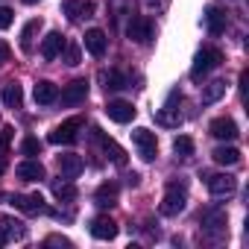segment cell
<instances>
[{"label": "cell", "instance_id": "1", "mask_svg": "<svg viewBox=\"0 0 249 249\" xmlns=\"http://www.w3.org/2000/svg\"><path fill=\"white\" fill-rule=\"evenodd\" d=\"M188 205V188L185 182H167V191H164V199H161V214L164 217H176L182 214Z\"/></svg>", "mask_w": 249, "mask_h": 249}, {"label": "cell", "instance_id": "2", "mask_svg": "<svg viewBox=\"0 0 249 249\" xmlns=\"http://www.w3.org/2000/svg\"><path fill=\"white\" fill-rule=\"evenodd\" d=\"M223 65V53L217 50V47H202L199 53H196V59H194V68H191V79H202V76H208L214 68H220Z\"/></svg>", "mask_w": 249, "mask_h": 249}, {"label": "cell", "instance_id": "3", "mask_svg": "<svg viewBox=\"0 0 249 249\" xmlns=\"http://www.w3.org/2000/svg\"><path fill=\"white\" fill-rule=\"evenodd\" d=\"M226 211L220 208V205H208L202 214H199V223H202V231H208L211 237H220V234H226Z\"/></svg>", "mask_w": 249, "mask_h": 249}, {"label": "cell", "instance_id": "4", "mask_svg": "<svg viewBox=\"0 0 249 249\" xmlns=\"http://www.w3.org/2000/svg\"><path fill=\"white\" fill-rule=\"evenodd\" d=\"M132 144L138 147V156H141L144 161H153V159H156V153H159L156 132H150V129H144V126H138V129L132 132Z\"/></svg>", "mask_w": 249, "mask_h": 249}, {"label": "cell", "instance_id": "5", "mask_svg": "<svg viewBox=\"0 0 249 249\" xmlns=\"http://www.w3.org/2000/svg\"><path fill=\"white\" fill-rule=\"evenodd\" d=\"M79 129H82V117H71L50 132V144H76Z\"/></svg>", "mask_w": 249, "mask_h": 249}, {"label": "cell", "instance_id": "6", "mask_svg": "<svg viewBox=\"0 0 249 249\" xmlns=\"http://www.w3.org/2000/svg\"><path fill=\"white\" fill-rule=\"evenodd\" d=\"M126 36H129V41H135V44H150V38H153V21L144 18V15H135V18L126 24Z\"/></svg>", "mask_w": 249, "mask_h": 249}, {"label": "cell", "instance_id": "7", "mask_svg": "<svg viewBox=\"0 0 249 249\" xmlns=\"http://www.w3.org/2000/svg\"><path fill=\"white\" fill-rule=\"evenodd\" d=\"M205 185H208L211 196H231L237 191V179L229 173H211V176H205Z\"/></svg>", "mask_w": 249, "mask_h": 249}, {"label": "cell", "instance_id": "8", "mask_svg": "<svg viewBox=\"0 0 249 249\" xmlns=\"http://www.w3.org/2000/svg\"><path fill=\"white\" fill-rule=\"evenodd\" d=\"M9 202H12L18 211H24V214H44V211H47L41 194H15Z\"/></svg>", "mask_w": 249, "mask_h": 249}, {"label": "cell", "instance_id": "9", "mask_svg": "<svg viewBox=\"0 0 249 249\" xmlns=\"http://www.w3.org/2000/svg\"><path fill=\"white\" fill-rule=\"evenodd\" d=\"M176 103H182V94H179V91H170L167 103L159 108V123H164V126H179V123H182V114H179Z\"/></svg>", "mask_w": 249, "mask_h": 249}, {"label": "cell", "instance_id": "10", "mask_svg": "<svg viewBox=\"0 0 249 249\" xmlns=\"http://www.w3.org/2000/svg\"><path fill=\"white\" fill-rule=\"evenodd\" d=\"M202 21H205V30H208L211 36H223L226 27H229V18H226V12H223L220 6H208L205 15H202Z\"/></svg>", "mask_w": 249, "mask_h": 249}, {"label": "cell", "instance_id": "11", "mask_svg": "<svg viewBox=\"0 0 249 249\" xmlns=\"http://www.w3.org/2000/svg\"><path fill=\"white\" fill-rule=\"evenodd\" d=\"M106 114H108V120H114V123H129V120L135 117V106L126 103V100H111V103L106 106Z\"/></svg>", "mask_w": 249, "mask_h": 249}, {"label": "cell", "instance_id": "12", "mask_svg": "<svg viewBox=\"0 0 249 249\" xmlns=\"http://www.w3.org/2000/svg\"><path fill=\"white\" fill-rule=\"evenodd\" d=\"M85 97H88V82L85 79H73L62 91V106H79V103H85Z\"/></svg>", "mask_w": 249, "mask_h": 249}, {"label": "cell", "instance_id": "13", "mask_svg": "<svg viewBox=\"0 0 249 249\" xmlns=\"http://www.w3.org/2000/svg\"><path fill=\"white\" fill-rule=\"evenodd\" d=\"M91 135H94V141H97V144L103 147V153H106V156H108V159H111L114 164H120V167L126 164V153H123V150H120V147H117V144H114L111 138H106V135H103L100 129H91Z\"/></svg>", "mask_w": 249, "mask_h": 249}, {"label": "cell", "instance_id": "14", "mask_svg": "<svg viewBox=\"0 0 249 249\" xmlns=\"http://www.w3.org/2000/svg\"><path fill=\"white\" fill-rule=\"evenodd\" d=\"M211 135L217 141H234L240 132H237V123L231 117H217V120H211Z\"/></svg>", "mask_w": 249, "mask_h": 249}, {"label": "cell", "instance_id": "15", "mask_svg": "<svg viewBox=\"0 0 249 249\" xmlns=\"http://www.w3.org/2000/svg\"><path fill=\"white\" fill-rule=\"evenodd\" d=\"M59 173L65 176V179H76L79 173H82V167H85V161H82V156H76V153H65V156H59Z\"/></svg>", "mask_w": 249, "mask_h": 249}, {"label": "cell", "instance_id": "16", "mask_svg": "<svg viewBox=\"0 0 249 249\" xmlns=\"http://www.w3.org/2000/svg\"><path fill=\"white\" fill-rule=\"evenodd\" d=\"M91 234H94L97 240H111V237H117V223H114L111 217L100 214V217L91 220Z\"/></svg>", "mask_w": 249, "mask_h": 249}, {"label": "cell", "instance_id": "17", "mask_svg": "<svg viewBox=\"0 0 249 249\" xmlns=\"http://www.w3.org/2000/svg\"><path fill=\"white\" fill-rule=\"evenodd\" d=\"M62 50H65V36L62 33H47L44 41H41V56L47 62H53V59L62 56Z\"/></svg>", "mask_w": 249, "mask_h": 249}, {"label": "cell", "instance_id": "18", "mask_svg": "<svg viewBox=\"0 0 249 249\" xmlns=\"http://www.w3.org/2000/svg\"><path fill=\"white\" fill-rule=\"evenodd\" d=\"M117 194H120L117 182H103V185L97 188V194H94V202H97L100 208H114V205H117Z\"/></svg>", "mask_w": 249, "mask_h": 249}, {"label": "cell", "instance_id": "19", "mask_svg": "<svg viewBox=\"0 0 249 249\" xmlns=\"http://www.w3.org/2000/svg\"><path fill=\"white\" fill-rule=\"evenodd\" d=\"M106 47H108V38H106V33L103 30H88L85 33V50L91 53V56H106Z\"/></svg>", "mask_w": 249, "mask_h": 249}, {"label": "cell", "instance_id": "20", "mask_svg": "<svg viewBox=\"0 0 249 249\" xmlns=\"http://www.w3.org/2000/svg\"><path fill=\"white\" fill-rule=\"evenodd\" d=\"M33 97H36V103H38V106H50V103H56V100H59V88H56L50 79H41V82H36Z\"/></svg>", "mask_w": 249, "mask_h": 249}, {"label": "cell", "instance_id": "21", "mask_svg": "<svg viewBox=\"0 0 249 249\" xmlns=\"http://www.w3.org/2000/svg\"><path fill=\"white\" fill-rule=\"evenodd\" d=\"M15 176L21 179V182H38V179H44V167H41V161H21L18 167H15Z\"/></svg>", "mask_w": 249, "mask_h": 249}, {"label": "cell", "instance_id": "22", "mask_svg": "<svg viewBox=\"0 0 249 249\" xmlns=\"http://www.w3.org/2000/svg\"><path fill=\"white\" fill-rule=\"evenodd\" d=\"M91 12H94V3H91V0H68V3H65V15H68L71 21L91 18Z\"/></svg>", "mask_w": 249, "mask_h": 249}, {"label": "cell", "instance_id": "23", "mask_svg": "<svg viewBox=\"0 0 249 249\" xmlns=\"http://www.w3.org/2000/svg\"><path fill=\"white\" fill-rule=\"evenodd\" d=\"M0 231L6 234V240H24L27 237V226L15 217H0Z\"/></svg>", "mask_w": 249, "mask_h": 249}, {"label": "cell", "instance_id": "24", "mask_svg": "<svg viewBox=\"0 0 249 249\" xmlns=\"http://www.w3.org/2000/svg\"><path fill=\"white\" fill-rule=\"evenodd\" d=\"M100 82H103L106 91H120V88H126V85H129L126 76H123L120 71H103V73H100Z\"/></svg>", "mask_w": 249, "mask_h": 249}, {"label": "cell", "instance_id": "25", "mask_svg": "<svg viewBox=\"0 0 249 249\" xmlns=\"http://www.w3.org/2000/svg\"><path fill=\"white\" fill-rule=\"evenodd\" d=\"M3 103H6V108H21L24 106V91H21L18 82H9L3 88Z\"/></svg>", "mask_w": 249, "mask_h": 249}, {"label": "cell", "instance_id": "26", "mask_svg": "<svg viewBox=\"0 0 249 249\" xmlns=\"http://www.w3.org/2000/svg\"><path fill=\"white\" fill-rule=\"evenodd\" d=\"M211 159H214L217 164H226V167H231V164H237V161H240V153H237L234 147H217V150L211 153Z\"/></svg>", "mask_w": 249, "mask_h": 249}, {"label": "cell", "instance_id": "27", "mask_svg": "<svg viewBox=\"0 0 249 249\" xmlns=\"http://www.w3.org/2000/svg\"><path fill=\"white\" fill-rule=\"evenodd\" d=\"M223 94H226V82H223V79H214V82L205 85V91H202V103H217Z\"/></svg>", "mask_w": 249, "mask_h": 249}, {"label": "cell", "instance_id": "28", "mask_svg": "<svg viewBox=\"0 0 249 249\" xmlns=\"http://www.w3.org/2000/svg\"><path fill=\"white\" fill-rule=\"evenodd\" d=\"M38 30H41V21H30V24L24 27V33H21V50H24V53L33 50V38H36Z\"/></svg>", "mask_w": 249, "mask_h": 249}, {"label": "cell", "instance_id": "29", "mask_svg": "<svg viewBox=\"0 0 249 249\" xmlns=\"http://www.w3.org/2000/svg\"><path fill=\"white\" fill-rule=\"evenodd\" d=\"M53 194H56L59 202H73V199H76V188H73L71 182H56V185H53Z\"/></svg>", "mask_w": 249, "mask_h": 249}, {"label": "cell", "instance_id": "30", "mask_svg": "<svg viewBox=\"0 0 249 249\" xmlns=\"http://www.w3.org/2000/svg\"><path fill=\"white\" fill-rule=\"evenodd\" d=\"M173 153H176L179 159H191V156H194V141H191L188 135H179V138L173 141Z\"/></svg>", "mask_w": 249, "mask_h": 249}, {"label": "cell", "instance_id": "31", "mask_svg": "<svg viewBox=\"0 0 249 249\" xmlns=\"http://www.w3.org/2000/svg\"><path fill=\"white\" fill-rule=\"evenodd\" d=\"M21 153H24V156H38V153H41V141H38V138H33V135H30V138H24Z\"/></svg>", "mask_w": 249, "mask_h": 249}, {"label": "cell", "instance_id": "32", "mask_svg": "<svg viewBox=\"0 0 249 249\" xmlns=\"http://www.w3.org/2000/svg\"><path fill=\"white\" fill-rule=\"evenodd\" d=\"M65 62L68 65H79V47L76 44H68L65 41Z\"/></svg>", "mask_w": 249, "mask_h": 249}, {"label": "cell", "instance_id": "33", "mask_svg": "<svg viewBox=\"0 0 249 249\" xmlns=\"http://www.w3.org/2000/svg\"><path fill=\"white\" fill-rule=\"evenodd\" d=\"M12 21H15V12H12V9H6V6H0V30H9V27H12Z\"/></svg>", "mask_w": 249, "mask_h": 249}, {"label": "cell", "instance_id": "34", "mask_svg": "<svg viewBox=\"0 0 249 249\" xmlns=\"http://www.w3.org/2000/svg\"><path fill=\"white\" fill-rule=\"evenodd\" d=\"M9 53H12V50H9V44H6V41H0V68L9 62Z\"/></svg>", "mask_w": 249, "mask_h": 249}, {"label": "cell", "instance_id": "35", "mask_svg": "<svg viewBox=\"0 0 249 249\" xmlns=\"http://www.w3.org/2000/svg\"><path fill=\"white\" fill-rule=\"evenodd\" d=\"M9 138H12V129H9V126H6V129H0V147H6Z\"/></svg>", "mask_w": 249, "mask_h": 249}, {"label": "cell", "instance_id": "36", "mask_svg": "<svg viewBox=\"0 0 249 249\" xmlns=\"http://www.w3.org/2000/svg\"><path fill=\"white\" fill-rule=\"evenodd\" d=\"M47 243H50V246H71V240H65V237H56V234H53V237H47Z\"/></svg>", "mask_w": 249, "mask_h": 249}, {"label": "cell", "instance_id": "37", "mask_svg": "<svg viewBox=\"0 0 249 249\" xmlns=\"http://www.w3.org/2000/svg\"><path fill=\"white\" fill-rule=\"evenodd\" d=\"M6 243H9V240H6V234H3V231H0V246H6Z\"/></svg>", "mask_w": 249, "mask_h": 249}, {"label": "cell", "instance_id": "38", "mask_svg": "<svg viewBox=\"0 0 249 249\" xmlns=\"http://www.w3.org/2000/svg\"><path fill=\"white\" fill-rule=\"evenodd\" d=\"M24 3H27V6H33V3H38V0H24Z\"/></svg>", "mask_w": 249, "mask_h": 249}, {"label": "cell", "instance_id": "39", "mask_svg": "<svg viewBox=\"0 0 249 249\" xmlns=\"http://www.w3.org/2000/svg\"><path fill=\"white\" fill-rule=\"evenodd\" d=\"M3 167H6V164H3V161H0V173H3Z\"/></svg>", "mask_w": 249, "mask_h": 249}]
</instances>
